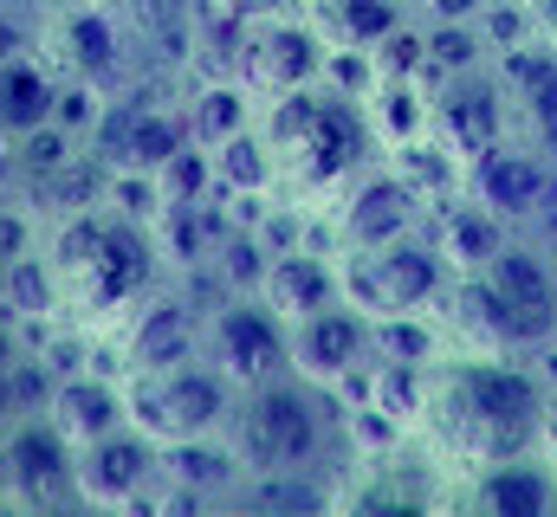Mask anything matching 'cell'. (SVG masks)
Masks as SVG:
<instances>
[{
	"label": "cell",
	"instance_id": "obj_41",
	"mask_svg": "<svg viewBox=\"0 0 557 517\" xmlns=\"http://www.w3.org/2000/svg\"><path fill=\"white\" fill-rule=\"evenodd\" d=\"M525 7H532V26L557 46V0H525Z\"/></svg>",
	"mask_w": 557,
	"mask_h": 517
},
{
	"label": "cell",
	"instance_id": "obj_26",
	"mask_svg": "<svg viewBox=\"0 0 557 517\" xmlns=\"http://www.w3.org/2000/svg\"><path fill=\"white\" fill-rule=\"evenodd\" d=\"M208 155H214V188H221V194L278 201V162H273V149H267V136H260V124L234 129V136L214 142Z\"/></svg>",
	"mask_w": 557,
	"mask_h": 517
},
{
	"label": "cell",
	"instance_id": "obj_36",
	"mask_svg": "<svg viewBox=\"0 0 557 517\" xmlns=\"http://www.w3.org/2000/svg\"><path fill=\"white\" fill-rule=\"evenodd\" d=\"M98 111H104V91L85 85V78H65V85H59V104H52V124L72 129V136L85 142V129L98 124Z\"/></svg>",
	"mask_w": 557,
	"mask_h": 517
},
{
	"label": "cell",
	"instance_id": "obj_2",
	"mask_svg": "<svg viewBox=\"0 0 557 517\" xmlns=\"http://www.w3.org/2000/svg\"><path fill=\"white\" fill-rule=\"evenodd\" d=\"M39 247L52 258V278H59V298H65V324H85V330H117L156 285H169L156 227L117 214L111 201L46 220Z\"/></svg>",
	"mask_w": 557,
	"mask_h": 517
},
{
	"label": "cell",
	"instance_id": "obj_28",
	"mask_svg": "<svg viewBox=\"0 0 557 517\" xmlns=\"http://www.w3.org/2000/svg\"><path fill=\"white\" fill-rule=\"evenodd\" d=\"M363 111H370V124L383 136V155H389L396 142H409V136L428 129V78H376Z\"/></svg>",
	"mask_w": 557,
	"mask_h": 517
},
{
	"label": "cell",
	"instance_id": "obj_8",
	"mask_svg": "<svg viewBox=\"0 0 557 517\" xmlns=\"http://www.w3.org/2000/svg\"><path fill=\"white\" fill-rule=\"evenodd\" d=\"M208 363L234 388L292 376V324L260 291H221V304L208 311Z\"/></svg>",
	"mask_w": 557,
	"mask_h": 517
},
{
	"label": "cell",
	"instance_id": "obj_5",
	"mask_svg": "<svg viewBox=\"0 0 557 517\" xmlns=\"http://www.w3.org/2000/svg\"><path fill=\"white\" fill-rule=\"evenodd\" d=\"M454 285V265L441 258L434 234L421 227L409 240H389V247H370V253H350L337 247V298L357 304L363 317H409V311H441Z\"/></svg>",
	"mask_w": 557,
	"mask_h": 517
},
{
	"label": "cell",
	"instance_id": "obj_9",
	"mask_svg": "<svg viewBox=\"0 0 557 517\" xmlns=\"http://www.w3.org/2000/svg\"><path fill=\"white\" fill-rule=\"evenodd\" d=\"M324 52H331V33H324L311 13H267V20H247V26H240L234 78L267 104L278 91L318 85V78H324Z\"/></svg>",
	"mask_w": 557,
	"mask_h": 517
},
{
	"label": "cell",
	"instance_id": "obj_21",
	"mask_svg": "<svg viewBox=\"0 0 557 517\" xmlns=\"http://www.w3.org/2000/svg\"><path fill=\"white\" fill-rule=\"evenodd\" d=\"M59 85H65V72H59L39 46L0 59V129H7V136H26V129L52 124Z\"/></svg>",
	"mask_w": 557,
	"mask_h": 517
},
{
	"label": "cell",
	"instance_id": "obj_17",
	"mask_svg": "<svg viewBox=\"0 0 557 517\" xmlns=\"http://www.w3.org/2000/svg\"><path fill=\"white\" fill-rule=\"evenodd\" d=\"M493 72L506 85V111H512V136L532 142L557 168V46L545 33L493 52Z\"/></svg>",
	"mask_w": 557,
	"mask_h": 517
},
{
	"label": "cell",
	"instance_id": "obj_15",
	"mask_svg": "<svg viewBox=\"0 0 557 517\" xmlns=\"http://www.w3.org/2000/svg\"><path fill=\"white\" fill-rule=\"evenodd\" d=\"M552 175L557 168L532 149V142L499 136V142H486L480 155L460 162V194H473V201L493 207L499 220L525 227V220H539V207H545V194H552Z\"/></svg>",
	"mask_w": 557,
	"mask_h": 517
},
{
	"label": "cell",
	"instance_id": "obj_30",
	"mask_svg": "<svg viewBox=\"0 0 557 517\" xmlns=\"http://www.w3.org/2000/svg\"><path fill=\"white\" fill-rule=\"evenodd\" d=\"M324 20H331V39L376 52L396 26H409V0H324Z\"/></svg>",
	"mask_w": 557,
	"mask_h": 517
},
{
	"label": "cell",
	"instance_id": "obj_31",
	"mask_svg": "<svg viewBox=\"0 0 557 517\" xmlns=\"http://www.w3.org/2000/svg\"><path fill=\"white\" fill-rule=\"evenodd\" d=\"M156 194H162V207H201V201H214L221 188H214V155L201 149V142H182L162 168H156Z\"/></svg>",
	"mask_w": 557,
	"mask_h": 517
},
{
	"label": "cell",
	"instance_id": "obj_43",
	"mask_svg": "<svg viewBox=\"0 0 557 517\" xmlns=\"http://www.w3.org/2000/svg\"><path fill=\"white\" fill-rule=\"evenodd\" d=\"M545 453L557 459V388H552V414H545Z\"/></svg>",
	"mask_w": 557,
	"mask_h": 517
},
{
	"label": "cell",
	"instance_id": "obj_44",
	"mask_svg": "<svg viewBox=\"0 0 557 517\" xmlns=\"http://www.w3.org/2000/svg\"><path fill=\"white\" fill-rule=\"evenodd\" d=\"M552 356H557V343H552Z\"/></svg>",
	"mask_w": 557,
	"mask_h": 517
},
{
	"label": "cell",
	"instance_id": "obj_18",
	"mask_svg": "<svg viewBox=\"0 0 557 517\" xmlns=\"http://www.w3.org/2000/svg\"><path fill=\"white\" fill-rule=\"evenodd\" d=\"M460 505L486 517H552L557 512V459L539 453H506V459H480L460 466Z\"/></svg>",
	"mask_w": 557,
	"mask_h": 517
},
{
	"label": "cell",
	"instance_id": "obj_35",
	"mask_svg": "<svg viewBox=\"0 0 557 517\" xmlns=\"http://www.w3.org/2000/svg\"><path fill=\"white\" fill-rule=\"evenodd\" d=\"M376 72L383 78H428V46H421V26H396L383 46H376Z\"/></svg>",
	"mask_w": 557,
	"mask_h": 517
},
{
	"label": "cell",
	"instance_id": "obj_20",
	"mask_svg": "<svg viewBox=\"0 0 557 517\" xmlns=\"http://www.w3.org/2000/svg\"><path fill=\"white\" fill-rule=\"evenodd\" d=\"M260 298L273 304L285 324L311 317L318 304L337 298V253H318V247H285V253L267 258V278H260Z\"/></svg>",
	"mask_w": 557,
	"mask_h": 517
},
{
	"label": "cell",
	"instance_id": "obj_7",
	"mask_svg": "<svg viewBox=\"0 0 557 517\" xmlns=\"http://www.w3.org/2000/svg\"><path fill=\"white\" fill-rule=\"evenodd\" d=\"M39 39L65 78H85L98 91H117V85L143 78L137 52H131V20L117 13V0H65L39 26Z\"/></svg>",
	"mask_w": 557,
	"mask_h": 517
},
{
	"label": "cell",
	"instance_id": "obj_27",
	"mask_svg": "<svg viewBox=\"0 0 557 517\" xmlns=\"http://www.w3.org/2000/svg\"><path fill=\"white\" fill-rule=\"evenodd\" d=\"M370 350H376V363H416V369H428L434 356H447V324H434V311L370 317Z\"/></svg>",
	"mask_w": 557,
	"mask_h": 517
},
{
	"label": "cell",
	"instance_id": "obj_32",
	"mask_svg": "<svg viewBox=\"0 0 557 517\" xmlns=\"http://www.w3.org/2000/svg\"><path fill=\"white\" fill-rule=\"evenodd\" d=\"M421 46H428V72L434 78L486 65V39H480L473 20H421Z\"/></svg>",
	"mask_w": 557,
	"mask_h": 517
},
{
	"label": "cell",
	"instance_id": "obj_40",
	"mask_svg": "<svg viewBox=\"0 0 557 517\" xmlns=\"http://www.w3.org/2000/svg\"><path fill=\"white\" fill-rule=\"evenodd\" d=\"M0 194H20V149L7 129H0Z\"/></svg>",
	"mask_w": 557,
	"mask_h": 517
},
{
	"label": "cell",
	"instance_id": "obj_11",
	"mask_svg": "<svg viewBox=\"0 0 557 517\" xmlns=\"http://www.w3.org/2000/svg\"><path fill=\"white\" fill-rule=\"evenodd\" d=\"M0 459L13 505H78V446L46 407H20L0 427Z\"/></svg>",
	"mask_w": 557,
	"mask_h": 517
},
{
	"label": "cell",
	"instance_id": "obj_23",
	"mask_svg": "<svg viewBox=\"0 0 557 517\" xmlns=\"http://www.w3.org/2000/svg\"><path fill=\"white\" fill-rule=\"evenodd\" d=\"M162 459H169V486H182L188 499H240V486H247V466H240V453L227 446V433H214V440H182V446H162Z\"/></svg>",
	"mask_w": 557,
	"mask_h": 517
},
{
	"label": "cell",
	"instance_id": "obj_6",
	"mask_svg": "<svg viewBox=\"0 0 557 517\" xmlns=\"http://www.w3.org/2000/svg\"><path fill=\"white\" fill-rule=\"evenodd\" d=\"M124 394H131V420L143 433H156L162 446L227 433L234 401H240V388L227 382L208 356L175 363V369H137V376H124Z\"/></svg>",
	"mask_w": 557,
	"mask_h": 517
},
{
	"label": "cell",
	"instance_id": "obj_16",
	"mask_svg": "<svg viewBox=\"0 0 557 517\" xmlns=\"http://www.w3.org/2000/svg\"><path fill=\"white\" fill-rule=\"evenodd\" d=\"M376 350H370V317L344 298L318 304L311 317L292 324V376L318 388H350L357 376H370Z\"/></svg>",
	"mask_w": 557,
	"mask_h": 517
},
{
	"label": "cell",
	"instance_id": "obj_3",
	"mask_svg": "<svg viewBox=\"0 0 557 517\" xmlns=\"http://www.w3.org/2000/svg\"><path fill=\"white\" fill-rule=\"evenodd\" d=\"M260 136L278 162V194L285 201H331L337 188H350L370 162H383V136L370 124L363 98L318 85L278 91L260 104Z\"/></svg>",
	"mask_w": 557,
	"mask_h": 517
},
{
	"label": "cell",
	"instance_id": "obj_13",
	"mask_svg": "<svg viewBox=\"0 0 557 517\" xmlns=\"http://www.w3.org/2000/svg\"><path fill=\"white\" fill-rule=\"evenodd\" d=\"M162 486H169L162 440L143 433L137 420L78 446V505H143Z\"/></svg>",
	"mask_w": 557,
	"mask_h": 517
},
{
	"label": "cell",
	"instance_id": "obj_37",
	"mask_svg": "<svg viewBox=\"0 0 557 517\" xmlns=\"http://www.w3.org/2000/svg\"><path fill=\"white\" fill-rule=\"evenodd\" d=\"M39 26H46V20H33V13H20V7L0 0V59L33 52V46H39Z\"/></svg>",
	"mask_w": 557,
	"mask_h": 517
},
{
	"label": "cell",
	"instance_id": "obj_12",
	"mask_svg": "<svg viewBox=\"0 0 557 517\" xmlns=\"http://www.w3.org/2000/svg\"><path fill=\"white\" fill-rule=\"evenodd\" d=\"M117 350H124L131 376L208 356V311H201V298H188L182 285H156L137 311L117 324Z\"/></svg>",
	"mask_w": 557,
	"mask_h": 517
},
{
	"label": "cell",
	"instance_id": "obj_19",
	"mask_svg": "<svg viewBox=\"0 0 557 517\" xmlns=\"http://www.w3.org/2000/svg\"><path fill=\"white\" fill-rule=\"evenodd\" d=\"M46 414L65 427L72 446H85V440H98V433H117V427L131 420L124 376H111V369H65V376H52Z\"/></svg>",
	"mask_w": 557,
	"mask_h": 517
},
{
	"label": "cell",
	"instance_id": "obj_14",
	"mask_svg": "<svg viewBox=\"0 0 557 517\" xmlns=\"http://www.w3.org/2000/svg\"><path fill=\"white\" fill-rule=\"evenodd\" d=\"M428 129H434L460 162H467V155H480L486 142L512 136L506 85H499L493 59H486V65H473V72H447V78H434V85H428Z\"/></svg>",
	"mask_w": 557,
	"mask_h": 517
},
{
	"label": "cell",
	"instance_id": "obj_29",
	"mask_svg": "<svg viewBox=\"0 0 557 517\" xmlns=\"http://www.w3.org/2000/svg\"><path fill=\"white\" fill-rule=\"evenodd\" d=\"M389 162H396L421 194H428V207H441V201H454V194H460V155H454L434 129H421V136H409V142H396V149H389Z\"/></svg>",
	"mask_w": 557,
	"mask_h": 517
},
{
	"label": "cell",
	"instance_id": "obj_33",
	"mask_svg": "<svg viewBox=\"0 0 557 517\" xmlns=\"http://www.w3.org/2000/svg\"><path fill=\"white\" fill-rule=\"evenodd\" d=\"M376 52L370 46H344V39H331V52H324V85L331 91H344V98H370L376 91Z\"/></svg>",
	"mask_w": 557,
	"mask_h": 517
},
{
	"label": "cell",
	"instance_id": "obj_10",
	"mask_svg": "<svg viewBox=\"0 0 557 517\" xmlns=\"http://www.w3.org/2000/svg\"><path fill=\"white\" fill-rule=\"evenodd\" d=\"M428 194H421L416 181L383 155V162H370L350 188H337V207H331V234H337V247H350V253H370V247H389V240H409L428 227Z\"/></svg>",
	"mask_w": 557,
	"mask_h": 517
},
{
	"label": "cell",
	"instance_id": "obj_39",
	"mask_svg": "<svg viewBox=\"0 0 557 517\" xmlns=\"http://www.w3.org/2000/svg\"><path fill=\"white\" fill-rule=\"evenodd\" d=\"M221 7H234L240 20H267V13H305V0H221Z\"/></svg>",
	"mask_w": 557,
	"mask_h": 517
},
{
	"label": "cell",
	"instance_id": "obj_24",
	"mask_svg": "<svg viewBox=\"0 0 557 517\" xmlns=\"http://www.w3.org/2000/svg\"><path fill=\"white\" fill-rule=\"evenodd\" d=\"M0 317H20L33 330H46V324L65 317V298H59V278H52L46 247H33V253L0 265Z\"/></svg>",
	"mask_w": 557,
	"mask_h": 517
},
{
	"label": "cell",
	"instance_id": "obj_4",
	"mask_svg": "<svg viewBox=\"0 0 557 517\" xmlns=\"http://www.w3.org/2000/svg\"><path fill=\"white\" fill-rule=\"evenodd\" d=\"M227 446L240 453L247 479L267 472H344V407L337 388H318L305 376H273V382L240 388Z\"/></svg>",
	"mask_w": 557,
	"mask_h": 517
},
{
	"label": "cell",
	"instance_id": "obj_22",
	"mask_svg": "<svg viewBox=\"0 0 557 517\" xmlns=\"http://www.w3.org/2000/svg\"><path fill=\"white\" fill-rule=\"evenodd\" d=\"M512 234H519L512 220H499V214H493V207H480L473 194H454V201H441L434 247H441V258H447L454 272H480V265L499 253Z\"/></svg>",
	"mask_w": 557,
	"mask_h": 517
},
{
	"label": "cell",
	"instance_id": "obj_45",
	"mask_svg": "<svg viewBox=\"0 0 557 517\" xmlns=\"http://www.w3.org/2000/svg\"><path fill=\"white\" fill-rule=\"evenodd\" d=\"M552 253H557V247H552Z\"/></svg>",
	"mask_w": 557,
	"mask_h": 517
},
{
	"label": "cell",
	"instance_id": "obj_25",
	"mask_svg": "<svg viewBox=\"0 0 557 517\" xmlns=\"http://www.w3.org/2000/svg\"><path fill=\"white\" fill-rule=\"evenodd\" d=\"M182 111H188V136L201 142V149H214V142H227L234 129L260 124V98L227 72V78H201L188 98H182Z\"/></svg>",
	"mask_w": 557,
	"mask_h": 517
},
{
	"label": "cell",
	"instance_id": "obj_42",
	"mask_svg": "<svg viewBox=\"0 0 557 517\" xmlns=\"http://www.w3.org/2000/svg\"><path fill=\"white\" fill-rule=\"evenodd\" d=\"M7 7H20V13H33V20H52L65 0H7Z\"/></svg>",
	"mask_w": 557,
	"mask_h": 517
},
{
	"label": "cell",
	"instance_id": "obj_1",
	"mask_svg": "<svg viewBox=\"0 0 557 517\" xmlns=\"http://www.w3.org/2000/svg\"><path fill=\"white\" fill-rule=\"evenodd\" d=\"M545 414H552V382L525 356L447 350L428 363L416 433L441 446L447 466H480V459H506V453H539Z\"/></svg>",
	"mask_w": 557,
	"mask_h": 517
},
{
	"label": "cell",
	"instance_id": "obj_34",
	"mask_svg": "<svg viewBox=\"0 0 557 517\" xmlns=\"http://www.w3.org/2000/svg\"><path fill=\"white\" fill-rule=\"evenodd\" d=\"M39 234H46V220L33 214V201H26V194H0V265L20 258V253H33Z\"/></svg>",
	"mask_w": 557,
	"mask_h": 517
},
{
	"label": "cell",
	"instance_id": "obj_38",
	"mask_svg": "<svg viewBox=\"0 0 557 517\" xmlns=\"http://www.w3.org/2000/svg\"><path fill=\"white\" fill-rule=\"evenodd\" d=\"M421 20H480L493 0H416Z\"/></svg>",
	"mask_w": 557,
	"mask_h": 517
}]
</instances>
